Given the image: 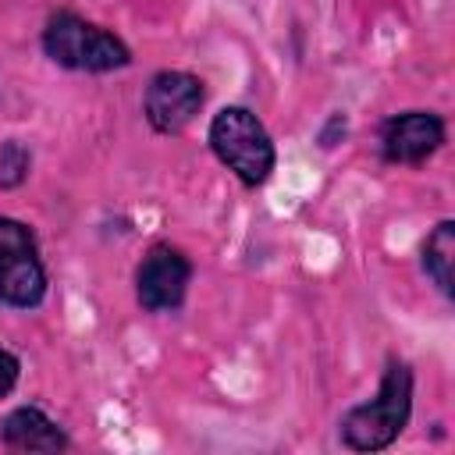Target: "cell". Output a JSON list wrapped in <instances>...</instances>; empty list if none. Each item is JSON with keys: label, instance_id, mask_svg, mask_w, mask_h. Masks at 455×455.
Returning <instances> with one entry per match:
<instances>
[{"label": "cell", "instance_id": "6da1fadb", "mask_svg": "<svg viewBox=\"0 0 455 455\" xmlns=\"http://www.w3.org/2000/svg\"><path fill=\"white\" fill-rule=\"evenodd\" d=\"M412 366L398 355H387L373 398L352 405L338 419V437L348 451H384L398 441L412 416Z\"/></svg>", "mask_w": 455, "mask_h": 455}, {"label": "cell", "instance_id": "7a4b0ae2", "mask_svg": "<svg viewBox=\"0 0 455 455\" xmlns=\"http://www.w3.org/2000/svg\"><path fill=\"white\" fill-rule=\"evenodd\" d=\"M39 46L64 71L107 75V71H121L132 64V50L117 32H110L75 11H53L43 25Z\"/></svg>", "mask_w": 455, "mask_h": 455}, {"label": "cell", "instance_id": "3957f363", "mask_svg": "<svg viewBox=\"0 0 455 455\" xmlns=\"http://www.w3.org/2000/svg\"><path fill=\"white\" fill-rule=\"evenodd\" d=\"M206 146L245 188L267 185L277 167V149L267 124L242 103H228L210 117Z\"/></svg>", "mask_w": 455, "mask_h": 455}, {"label": "cell", "instance_id": "277c9868", "mask_svg": "<svg viewBox=\"0 0 455 455\" xmlns=\"http://www.w3.org/2000/svg\"><path fill=\"white\" fill-rule=\"evenodd\" d=\"M46 267L36 231L25 220L0 217V302L11 309H36L46 299Z\"/></svg>", "mask_w": 455, "mask_h": 455}, {"label": "cell", "instance_id": "5b68a950", "mask_svg": "<svg viewBox=\"0 0 455 455\" xmlns=\"http://www.w3.org/2000/svg\"><path fill=\"white\" fill-rule=\"evenodd\" d=\"M206 103V85L199 75L181 68H164L146 82L142 92V117L156 135L185 132Z\"/></svg>", "mask_w": 455, "mask_h": 455}, {"label": "cell", "instance_id": "8992f818", "mask_svg": "<svg viewBox=\"0 0 455 455\" xmlns=\"http://www.w3.org/2000/svg\"><path fill=\"white\" fill-rule=\"evenodd\" d=\"M188 284H192V259L171 242H153L135 267V302L146 313L181 309Z\"/></svg>", "mask_w": 455, "mask_h": 455}, {"label": "cell", "instance_id": "52a82bcc", "mask_svg": "<svg viewBox=\"0 0 455 455\" xmlns=\"http://www.w3.org/2000/svg\"><path fill=\"white\" fill-rule=\"evenodd\" d=\"M444 139H448V128H444L441 114H434V110H402V114H391L380 124L377 149H380L384 164L416 167V164L430 160L444 146Z\"/></svg>", "mask_w": 455, "mask_h": 455}, {"label": "cell", "instance_id": "ba28073f", "mask_svg": "<svg viewBox=\"0 0 455 455\" xmlns=\"http://www.w3.org/2000/svg\"><path fill=\"white\" fill-rule=\"evenodd\" d=\"M0 444L11 451H64L71 437L39 405H18L0 419Z\"/></svg>", "mask_w": 455, "mask_h": 455}, {"label": "cell", "instance_id": "9c48e42d", "mask_svg": "<svg viewBox=\"0 0 455 455\" xmlns=\"http://www.w3.org/2000/svg\"><path fill=\"white\" fill-rule=\"evenodd\" d=\"M451 259H455V220H437L419 249V267L427 274V281L451 299Z\"/></svg>", "mask_w": 455, "mask_h": 455}, {"label": "cell", "instance_id": "30bf717a", "mask_svg": "<svg viewBox=\"0 0 455 455\" xmlns=\"http://www.w3.org/2000/svg\"><path fill=\"white\" fill-rule=\"evenodd\" d=\"M28 171H32V153H28V146L18 142V139L0 142V188H18V185H25Z\"/></svg>", "mask_w": 455, "mask_h": 455}, {"label": "cell", "instance_id": "8fae6325", "mask_svg": "<svg viewBox=\"0 0 455 455\" xmlns=\"http://www.w3.org/2000/svg\"><path fill=\"white\" fill-rule=\"evenodd\" d=\"M18 377H21V359L0 345V398H7L18 387Z\"/></svg>", "mask_w": 455, "mask_h": 455}]
</instances>
